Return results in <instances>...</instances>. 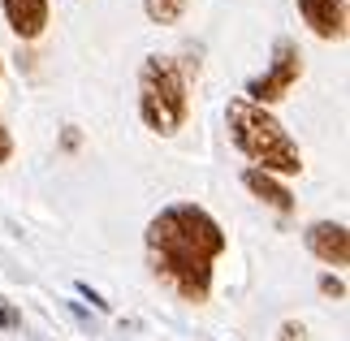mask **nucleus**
<instances>
[{"label":"nucleus","mask_w":350,"mask_h":341,"mask_svg":"<svg viewBox=\"0 0 350 341\" xmlns=\"http://www.w3.org/2000/svg\"><path fill=\"white\" fill-rule=\"evenodd\" d=\"M225 121H230V139L242 156L251 160V169L273 173V177H299L303 173V152L299 143L290 139V130L268 113V108L251 104V100H230L225 108Z\"/></svg>","instance_id":"f03ea898"},{"label":"nucleus","mask_w":350,"mask_h":341,"mask_svg":"<svg viewBox=\"0 0 350 341\" xmlns=\"http://www.w3.org/2000/svg\"><path fill=\"white\" fill-rule=\"evenodd\" d=\"M299 78H303V52H299V44H294L290 35H281L277 44H273V61H268V70L260 78H251L242 100H251V104H260V108L281 104L294 87H299Z\"/></svg>","instance_id":"20e7f679"},{"label":"nucleus","mask_w":350,"mask_h":341,"mask_svg":"<svg viewBox=\"0 0 350 341\" xmlns=\"http://www.w3.org/2000/svg\"><path fill=\"white\" fill-rule=\"evenodd\" d=\"M242 186L251 190L260 203H268L277 216H290L294 212V195L286 186H281V177H273V173H260V169H242Z\"/></svg>","instance_id":"6e6552de"},{"label":"nucleus","mask_w":350,"mask_h":341,"mask_svg":"<svg viewBox=\"0 0 350 341\" xmlns=\"http://www.w3.org/2000/svg\"><path fill=\"white\" fill-rule=\"evenodd\" d=\"M78 143H83V139H78V130H74V126H70V130H65V134H61V147H65V152H74V147H78Z\"/></svg>","instance_id":"2eb2a0df"},{"label":"nucleus","mask_w":350,"mask_h":341,"mask_svg":"<svg viewBox=\"0 0 350 341\" xmlns=\"http://www.w3.org/2000/svg\"><path fill=\"white\" fill-rule=\"evenodd\" d=\"M74 290H78V294H83V298H87V303H91V307H96V311H104V316H109V311H113V303H109V298H104L100 290H91V285H87V281H78V285H74Z\"/></svg>","instance_id":"9d476101"},{"label":"nucleus","mask_w":350,"mask_h":341,"mask_svg":"<svg viewBox=\"0 0 350 341\" xmlns=\"http://www.w3.org/2000/svg\"><path fill=\"white\" fill-rule=\"evenodd\" d=\"M143 242L152 277L182 303L204 307L212 298V264L230 247L217 216L199 203H169L147 221Z\"/></svg>","instance_id":"f257e3e1"},{"label":"nucleus","mask_w":350,"mask_h":341,"mask_svg":"<svg viewBox=\"0 0 350 341\" xmlns=\"http://www.w3.org/2000/svg\"><path fill=\"white\" fill-rule=\"evenodd\" d=\"M186 113H191V87H186V74L173 57H160L152 52L139 65V117L143 126L169 139L186 126Z\"/></svg>","instance_id":"7ed1b4c3"},{"label":"nucleus","mask_w":350,"mask_h":341,"mask_svg":"<svg viewBox=\"0 0 350 341\" xmlns=\"http://www.w3.org/2000/svg\"><path fill=\"white\" fill-rule=\"evenodd\" d=\"M316 39H346V0H294Z\"/></svg>","instance_id":"423d86ee"},{"label":"nucleus","mask_w":350,"mask_h":341,"mask_svg":"<svg viewBox=\"0 0 350 341\" xmlns=\"http://www.w3.org/2000/svg\"><path fill=\"white\" fill-rule=\"evenodd\" d=\"M0 70H5V61H0Z\"/></svg>","instance_id":"dca6fc26"},{"label":"nucleus","mask_w":350,"mask_h":341,"mask_svg":"<svg viewBox=\"0 0 350 341\" xmlns=\"http://www.w3.org/2000/svg\"><path fill=\"white\" fill-rule=\"evenodd\" d=\"M320 294H329V298H346V285L333 277V272H325V277H320Z\"/></svg>","instance_id":"ddd939ff"},{"label":"nucleus","mask_w":350,"mask_h":341,"mask_svg":"<svg viewBox=\"0 0 350 341\" xmlns=\"http://www.w3.org/2000/svg\"><path fill=\"white\" fill-rule=\"evenodd\" d=\"M186 5L191 0H143V9H147V18L152 22H160V26H173L186 13Z\"/></svg>","instance_id":"1a4fd4ad"},{"label":"nucleus","mask_w":350,"mask_h":341,"mask_svg":"<svg viewBox=\"0 0 350 341\" xmlns=\"http://www.w3.org/2000/svg\"><path fill=\"white\" fill-rule=\"evenodd\" d=\"M277 337H281V341H307V329H303L299 320H286V324L277 329Z\"/></svg>","instance_id":"f8f14e48"},{"label":"nucleus","mask_w":350,"mask_h":341,"mask_svg":"<svg viewBox=\"0 0 350 341\" xmlns=\"http://www.w3.org/2000/svg\"><path fill=\"white\" fill-rule=\"evenodd\" d=\"M0 9H5V22H9V31L18 35V39H39L48 31V18H52V9H48V0H0Z\"/></svg>","instance_id":"0eeeda50"},{"label":"nucleus","mask_w":350,"mask_h":341,"mask_svg":"<svg viewBox=\"0 0 350 341\" xmlns=\"http://www.w3.org/2000/svg\"><path fill=\"white\" fill-rule=\"evenodd\" d=\"M307 251H312L320 264H329V268H346L350 264V229L342 221H316V225H307Z\"/></svg>","instance_id":"39448f33"},{"label":"nucleus","mask_w":350,"mask_h":341,"mask_svg":"<svg viewBox=\"0 0 350 341\" xmlns=\"http://www.w3.org/2000/svg\"><path fill=\"white\" fill-rule=\"evenodd\" d=\"M13 160V134H9V126H0V165H9Z\"/></svg>","instance_id":"4468645a"},{"label":"nucleus","mask_w":350,"mask_h":341,"mask_svg":"<svg viewBox=\"0 0 350 341\" xmlns=\"http://www.w3.org/2000/svg\"><path fill=\"white\" fill-rule=\"evenodd\" d=\"M18 324H22V311L13 307L5 294H0V329H18Z\"/></svg>","instance_id":"9b49d317"}]
</instances>
